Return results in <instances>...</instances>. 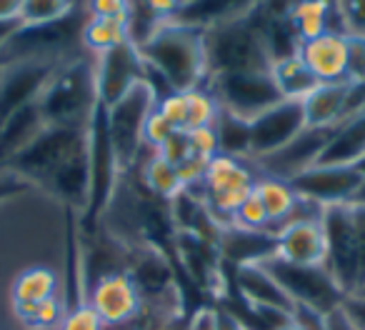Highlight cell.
I'll use <instances>...</instances> for the list:
<instances>
[{"label":"cell","mask_w":365,"mask_h":330,"mask_svg":"<svg viewBox=\"0 0 365 330\" xmlns=\"http://www.w3.org/2000/svg\"><path fill=\"white\" fill-rule=\"evenodd\" d=\"M348 81L365 83V38L348 36Z\"/></svg>","instance_id":"cell-35"},{"label":"cell","mask_w":365,"mask_h":330,"mask_svg":"<svg viewBox=\"0 0 365 330\" xmlns=\"http://www.w3.org/2000/svg\"><path fill=\"white\" fill-rule=\"evenodd\" d=\"M148 73L158 76L170 93H190L205 88L210 78L208 53H205V31L165 18L158 31L138 46Z\"/></svg>","instance_id":"cell-1"},{"label":"cell","mask_w":365,"mask_h":330,"mask_svg":"<svg viewBox=\"0 0 365 330\" xmlns=\"http://www.w3.org/2000/svg\"><path fill=\"white\" fill-rule=\"evenodd\" d=\"M158 100H160V96H158L155 86H153L150 78H145L125 98H120L115 105L106 108L108 135H110V145L113 153H115L120 175L130 173L140 150L145 148L143 125H145L148 115L158 108Z\"/></svg>","instance_id":"cell-4"},{"label":"cell","mask_w":365,"mask_h":330,"mask_svg":"<svg viewBox=\"0 0 365 330\" xmlns=\"http://www.w3.org/2000/svg\"><path fill=\"white\" fill-rule=\"evenodd\" d=\"M128 23H130V11L125 16L118 18H98L88 16L81 31V46L93 58L103 56V53L113 51V48L130 43V33H128Z\"/></svg>","instance_id":"cell-20"},{"label":"cell","mask_w":365,"mask_h":330,"mask_svg":"<svg viewBox=\"0 0 365 330\" xmlns=\"http://www.w3.org/2000/svg\"><path fill=\"white\" fill-rule=\"evenodd\" d=\"M88 16L98 18H118L125 16L130 11V3H123V0H96V3H88Z\"/></svg>","instance_id":"cell-37"},{"label":"cell","mask_w":365,"mask_h":330,"mask_svg":"<svg viewBox=\"0 0 365 330\" xmlns=\"http://www.w3.org/2000/svg\"><path fill=\"white\" fill-rule=\"evenodd\" d=\"M215 133H218L220 155L250 160V123L248 120L233 115V113L220 110L218 120H215Z\"/></svg>","instance_id":"cell-25"},{"label":"cell","mask_w":365,"mask_h":330,"mask_svg":"<svg viewBox=\"0 0 365 330\" xmlns=\"http://www.w3.org/2000/svg\"><path fill=\"white\" fill-rule=\"evenodd\" d=\"M355 295H360V298H365V288H363V290H360V293H355Z\"/></svg>","instance_id":"cell-45"},{"label":"cell","mask_w":365,"mask_h":330,"mask_svg":"<svg viewBox=\"0 0 365 330\" xmlns=\"http://www.w3.org/2000/svg\"><path fill=\"white\" fill-rule=\"evenodd\" d=\"M355 203H365V185L360 188V193H358V198H355Z\"/></svg>","instance_id":"cell-44"},{"label":"cell","mask_w":365,"mask_h":330,"mask_svg":"<svg viewBox=\"0 0 365 330\" xmlns=\"http://www.w3.org/2000/svg\"><path fill=\"white\" fill-rule=\"evenodd\" d=\"M260 265L278 280L285 295L298 308H308L325 318V315L338 310L345 303V293L338 288V283L328 273V268H298V265L283 263L275 255L263 260Z\"/></svg>","instance_id":"cell-6"},{"label":"cell","mask_w":365,"mask_h":330,"mask_svg":"<svg viewBox=\"0 0 365 330\" xmlns=\"http://www.w3.org/2000/svg\"><path fill=\"white\" fill-rule=\"evenodd\" d=\"M145 78L148 68L133 43H123L96 58V86L103 108L115 105Z\"/></svg>","instance_id":"cell-10"},{"label":"cell","mask_w":365,"mask_h":330,"mask_svg":"<svg viewBox=\"0 0 365 330\" xmlns=\"http://www.w3.org/2000/svg\"><path fill=\"white\" fill-rule=\"evenodd\" d=\"M333 133H335V128L328 130V128L308 125L298 138H293V140L285 148H280L278 153L255 160L258 175H270V178H280L290 183V180L298 178L300 173H305L308 168L318 165L320 155H323L325 148H328Z\"/></svg>","instance_id":"cell-12"},{"label":"cell","mask_w":365,"mask_h":330,"mask_svg":"<svg viewBox=\"0 0 365 330\" xmlns=\"http://www.w3.org/2000/svg\"><path fill=\"white\" fill-rule=\"evenodd\" d=\"M353 168H355V170H358V173H360V178H363V180H365V155H363V158H360V160H358V163H355Z\"/></svg>","instance_id":"cell-43"},{"label":"cell","mask_w":365,"mask_h":330,"mask_svg":"<svg viewBox=\"0 0 365 330\" xmlns=\"http://www.w3.org/2000/svg\"><path fill=\"white\" fill-rule=\"evenodd\" d=\"M63 295L61 273L53 265H31L21 270L11 283V303H31L38 305L43 300H51ZM66 298V295H63Z\"/></svg>","instance_id":"cell-18"},{"label":"cell","mask_w":365,"mask_h":330,"mask_svg":"<svg viewBox=\"0 0 365 330\" xmlns=\"http://www.w3.org/2000/svg\"><path fill=\"white\" fill-rule=\"evenodd\" d=\"M343 308H345V313L353 318V323L358 325L360 330H365V298H360V295H348Z\"/></svg>","instance_id":"cell-39"},{"label":"cell","mask_w":365,"mask_h":330,"mask_svg":"<svg viewBox=\"0 0 365 330\" xmlns=\"http://www.w3.org/2000/svg\"><path fill=\"white\" fill-rule=\"evenodd\" d=\"M235 288H238V298L245 300L253 308L265 310H278V313L293 315L295 303L285 295L280 283L263 268L260 263L240 265L235 268Z\"/></svg>","instance_id":"cell-15"},{"label":"cell","mask_w":365,"mask_h":330,"mask_svg":"<svg viewBox=\"0 0 365 330\" xmlns=\"http://www.w3.org/2000/svg\"><path fill=\"white\" fill-rule=\"evenodd\" d=\"M298 56L318 83L348 81V36L328 31L298 46Z\"/></svg>","instance_id":"cell-14"},{"label":"cell","mask_w":365,"mask_h":330,"mask_svg":"<svg viewBox=\"0 0 365 330\" xmlns=\"http://www.w3.org/2000/svg\"><path fill=\"white\" fill-rule=\"evenodd\" d=\"M175 133H178L175 128H173L170 123L163 118V113L155 108V110L148 115L145 125H143V143H145L148 148H153V150H158V148H160L170 135H175Z\"/></svg>","instance_id":"cell-33"},{"label":"cell","mask_w":365,"mask_h":330,"mask_svg":"<svg viewBox=\"0 0 365 330\" xmlns=\"http://www.w3.org/2000/svg\"><path fill=\"white\" fill-rule=\"evenodd\" d=\"M230 225L243 228V230H253V233H270L273 235V230H270L268 210L263 208V203H260L255 193H250L248 198H245V203L240 205V210L235 213V218Z\"/></svg>","instance_id":"cell-28"},{"label":"cell","mask_w":365,"mask_h":330,"mask_svg":"<svg viewBox=\"0 0 365 330\" xmlns=\"http://www.w3.org/2000/svg\"><path fill=\"white\" fill-rule=\"evenodd\" d=\"M188 143H190V153H193L195 158L213 160L215 155H220V143H218V133H215V125L190 130L188 133Z\"/></svg>","instance_id":"cell-32"},{"label":"cell","mask_w":365,"mask_h":330,"mask_svg":"<svg viewBox=\"0 0 365 330\" xmlns=\"http://www.w3.org/2000/svg\"><path fill=\"white\" fill-rule=\"evenodd\" d=\"M365 155V110L335 128L318 165H355Z\"/></svg>","instance_id":"cell-19"},{"label":"cell","mask_w":365,"mask_h":330,"mask_svg":"<svg viewBox=\"0 0 365 330\" xmlns=\"http://www.w3.org/2000/svg\"><path fill=\"white\" fill-rule=\"evenodd\" d=\"M218 100L220 110L233 113L243 120H255L260 113L285 100L273 73H225L210 76L205 83Z\"/></svg>","instance_id":"cell-5"},{"label":"cell","mask_w":365,"mask_h":330,"mask_svg":"<svg viewBox=\"0 0 365 330\" xmlns=\"http://www.w3.org/2000/svg\"><path fill=\"white\" fill-rule=\"evenodd\" d=\"M353 225L355 235H358V290L365 288V203H353Z\"/></svg>","instance_id":"cell-36"},{"label":"cell","mask_w":365,"mask_h":330,"mask_svg":"<svg viewBox=\"0 0 365 330\" xmlns=\"http://www.w3.org/2000/svg\"><path fill=\"white\" fill-rule=\"evenodd\" d=\"M138 178H140V183L145 185V190L153 195V198L158 200H165V203H170L173 198H178V195L182 193V183L180 178H178V170L175 165H170L168 160H163L160 155H158V150H148L145 160H138ZM133 165V168H135ZM128 175V173H125Z\"/></svg>","instance_id":"cell-22"},{"label":"cell","mask_w":365,"mask_h":330,"mask_svg":"<svg viewBox=\"0 0 365 330\" xmlns=\"http://www.w3.org/2000/svg\"><path fill=\"white\" fill-rule=\"evenodd\" d=\"M290 185L300 198L330 208V205L355 203L365 180L353 165H313L290 180Z\"/></svg>","instance_id":"cell-9"},{"label":"cell","mask_w":365,"mask_h":330,"mask_svg":"<svg viewBox=\"0 0 365 330\" xmlns=\"http://www.w3.org/2000/svg\"><path fill=\"white\" fill-rule=\"evenodd\" d=\"M78 11V3L71 0H26L21 3L23 28H51L68 21Z\"/></svg>","instance_id":"cell-26"},{"label":"cell","mask_w":365,"mask_h":330,"mask_svg":"<svg viewBox=\"0 0 365 330\" xmlns=\"http://www.w3.org/2000/svg\"><path fill=\"white\" fill-rule=\"evenodd\" d=\"M253 11L205 28V53H208L210 76L270 73L273 56L268 51L263 23L253 21Z\"/></svg>","instance_id":"cell-3"},{"label":"cell","mask_w":365,"mask_h":330,"mask_svg":"<svg viewBox=\"0 0 365 330\" xmlns=\"http://www.w3.org/2000/svg\"><path fill=\"white\" fill-rule=\"evenodd\" d=\"M188 330H218V310L203 308L193 315Z\"/></svg>","instance_id":"cell-38"},{"label":"cell","mask_w":365,"mask_h":330,"mask_svg":"<svg viewBox=\"0 0 365 330\" xmlns=\"http://www.w3.org/2000/svg\"><path fill=\"white\" fill-rule=\"evenodd\" d=\"M270 73H273L275 83H278V88H280V93H283L285 100H300L303 103L305 98H308L310 93L320 86L298 53L275 61L273 68H270Z\"/></svg>","instance_id":"cell-23"},{"label":"cell","mask_w":365,"mask_h":330,"mask_svg":"<svg viewBox=\"0 0 365 330\" xmlns=\"http://www.w3.org/2000/svg\"><path fill=\"white\" fill-rule=\"evenodd\" d=\"M280 330H308V328H305V325H303V323H300V320L290 318V320H288V323H285V325H283V328H280Z\"/></svg>","instance_id":"cell-42"},{"label":"cell","mask_w":365,"mask_h":330,"mask_svg":"<svg viewBox=\"0 0 365 330\" xmlns=\"http://www.w3.org/2000/svg\"><path fill=\"white\" fill-rule=\"evenodd\" d=\"M185 98H188V120H185V133L198 130V128L215 125V120H218V115H220V105L208 88H198V91L185 93Z\"/></svg>","instance_id":"cell-27"},{"label":"cell","mask_w":365,"mask_h":330,"mask_svg":"<svg viewBox=\"0 0 365 330\" xmlns=\"http://www.w3.org/2000/svg\"><path fill=\"white\" fill-rule=\"evenodd\" d=\"M48 125L91 128L101 98L96 86V58L91 53H76L66 58L38 100Z\"/></svg>","instance_id":"cell-2"},{"label":"cell","mask_w":365,"mask_h":330,"mask_svg":"<svg viewBox=\"0 0 365 330\" xmlns=\"http://www.w3.org/2000/svg\"><path fill=\"white\" fill-rule=\"evenodd\" d=\"M353 203L330 205L323 210V230L328 243V273L348 295L358 290V235L353 225Z\"/></svg>","instance_id":"cell-7"},{"label":"cell","mask_w":365,"mask_h":330,"mask_svg":"<svg viewBox=\"0 0 365 330\" xmlns=\"http://www.w3.org/2000/svg\"><path fill=\"white\" fill-rule=\"evenodd\" d=\"M305 128L308 123L300 100H280L278 105L268 108L255 120H250V160L255 163L278 153Z\"/></svg>","instance_id":"cell-8"},{"label":"cell","mask_w":365,"mask_h":330,"mask_svg":"<svg viewBox=\"0 0 365 330\" xmlns=\"http://www.w3.org/2000/svg\"><path fill=\"white\" fill-rule=\"evenodd\" d=\"M66 298L58 295V298H51V300H43L38 303L36 308V315H33V323L28 330H58L66 318Z\"/></svg>","instance_id":"cell-29"},{"label":"cell","mask_w":365,"mask_h":330,"mask_svg":"<svg viewBox=\"0 0 365 330\" xmlns=\"http://www.w3.org/2000/svg\"><path fill=\"white\" fill-rule=\"evenodd\" d=\"M330 18H333V3L323 0H305V3H293L288 8V23L298 43L320 38L330 31Z\"/></svg>","instance_id":"cell-24"},{"label":"cell","mask_w":365,"mask_h":330,"mask_svg":"<svg viewBox=\"0 0 365 330\" xmlns=\"http://www.w3.org/2000/svg\"><path fill=\"white\" fill-rule=\"evenodd\" d=\"M58 330H108V328L101 320V315L88 303H83V305H73V308L68 310Z\"/></svg>","instance_id":"cell-31"},{"label":"cell","mask_w":365,"mask_h":330,"mask_svg":"<svg viewBox=\"0 0 365 330\" xmlns=\"http://www.w3.org/2000/svg\"><path fill=\"white\" fill-rule=\"evenodd\" d=\"M21 31H23L21 21H0V53L6 51L8 43H11Z\"/></svg>","instance_id":"cell-40"},{"label":"cell","mask_w":365,"mask_h":330,"mask_svg":"<svg viewBox=\"0 0 365 330\" xmlns=\"http://www.w3.org/2000/svg\"><path fill=\"white\" fill-rule=\"evenodd\" d=\"M86 303L101 315L106 328L130 325L143 313V295L125 270L98 278L88 288Z\"/></svg>","instance_id":"cell-11"},{"label":"cell","mask_w":365,"mask_h":330,"mask_svg":"<svg viewBox=\"0 0 365 330\" xmlns=\"http://www.w3.org/2000/svg\"><path fill=\"white\" fill-rule=\"evenodd\" d=\"M348 93L350 81L343 83H320L303 100L305 123L310 128H333L348 120Z\"/></svg>","instance_id":"cell-17"},{"label":"cell","mask_w":365,"mask_h":330,"mask_svg":"<svg viewBox=\"0 0 365 330\" xmlns=\"http://www.w3.org/2000/svg\"><path fill=\"white\" fill-rule=\"evenodd\" d=\"M255 180H258V168H255L253 160H240V158H230V155H215L213 160L208 163L203 185L195 190H200L203 195L253 193Z\"/></svg>","instance_id":"cell-16"},{"label":"cell","mask_w":365,"mask_h":330,"mask_svg":"<svg viewBox=\"0 0 365 330\" xmlns=\"http://www.w3.org/2000/svg\"><path fill=\"white\" fill-rule=\"evenodd\" d=\"M158 155H160L163 160L170 163V165H175V168L180 165V163H185L190 155H193V153H190L188 133L178 130L175 135H170L160 148H158Z\"/></svg>","instance_id":"cell-34"},{"label":"cell","mask_w":365,"mask_h":330,"mask_svg":"<svg viewBox=\"0 0 365 330\" xmlns=\"http://www.w3.org/2000/svg\"><path fill=\"white\" fill-rule=\"evenodd\" d=\"M275 258L298 268H325L328 243H325L323 218L290 223L275 235Z\"/></svg>","instance_id":"cell-13"},{"label":"cell","mask_w":365,"mask_h":330,"mask_svg":"<svg viewBox=\"0 0 365 330\" xmlns=\"http://www.w3.org/2000/svg\"><path fill=\"white\" fill-rule=\"evenodd\" d=\"M158 110L175 130L185 133V120H188V98H185V93H165L158 100Z\"/></svg>","instance_id":"cell-30"},{"label":"cell","mask_w":365,"mask_h":330,"mask_svg":"<svg viewBox=\"0 0 365 330\" xmlns=\"http://www.w3.org/2000/svg\"><path fill=\"white\" fill-rule=\"evenodd\" d=\"M253 193L258 195L263 208L268 210L273 235H278V230L283 228V223L293 215L295 205H298V193H295L288 180L270 178V175H258V180L253 185Z\"/></svg>","instance_id":"cell-21"},{"label":"cell","mask_w":365,"mask_h":330,"mask_svg":"<svg viewBox=\"0 0 365 330\" xmlns=\"http://www.w3.org/2000/svg\"><path fill=\"white\" fill-rule=\"evenodd\" d=\"M0 21H21V0H0Z\"/></svg>","instance_id":"cell-41"}]
</instances>
